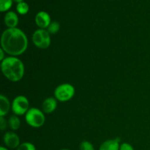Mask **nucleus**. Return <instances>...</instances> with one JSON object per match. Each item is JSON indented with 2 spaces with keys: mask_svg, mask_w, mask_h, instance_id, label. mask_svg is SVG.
Here are the masks:
<instances>
[{
  "mask_svg": "<svg viewBox=\"0 0 150 150\" xmlns=\"http://www.w3.org/2000/svg\"><path fill=\"white\" fill-rule=\"evenodd\" d=\"M7 127V122L4 120V117H0V128L1 130H4Z\"/></svg>",
  "mask_w": 150,
  "mask_h": 150,
  "instance_id": "aec40b11",
  "label": "nucleus"
},
{
  "mask_svg": "<svg viewBox=\"0 0 150 150\" xmlns=\"http://www.w3.org/2000/svg\"><path fill=\"white\" fill-rule=\"evenodd\" d=\"M18 16L16 14V13L13 11H8L5 14L4 18V24L9 28H16V26L18 24Z\"/></svg>",
  "mask_w": 150,
  "mask_h": 150,
  "instance_id": "1a4fd4ad",
  "label": "nucleus"
},
{
  "mask_svg": "<svg viewBox=\"0 0 150 150\" xmlns=\"http://www.w3.org/2000/svg\"><path fill=\"white\" fill-rule=\"evenodd\" d=\"M8 125L10 128L12 130H18L21 125L20 119L16 115L11 116L8 120Z\"/></svg>",
  "mask_w": 150,
  "mask_h": 150,
  "instance_id": "ddd939ff",
  "label": "nucleus"
},
{
  "mask_svg": "<svg viewBox=\"0 0 150 150\" xmlns=\"http://www.w3.org/2000/svg\"><path fill=\"white\" fill-rule=\"evenodd\" d=\"M10 103L8 98L4 95H0V117H4L9 112Z\"/></svg>",
  "mask_w": 150,
  "mask_h": 150,
  "instance_id": "f8f14e48",
  "label": "nucleus"
},
{
  "mask_svg": "<svg viewBox=\"0 0 150 150\" xmlns=\"http://www.w3.org/2000/svg\"><path fill=\"white\" fill-rule=\"evenodd\" d=\"M120 150H134V149L130 144L123 143L120 144Z\"/></svg>",
  "mask_w": 150,
  "mask_h": 150,
  "instance_id": "6ab92c4d",
  "label": "nucleus"
},
{
  "mask_svg": "<svg viewBox=\"0 0 150 150\" xmlns=\"http://www.w3.org/2000/svg\"><path fill=\"white\" fill-rule=\"evenodd\" d=\"M120 144L118 139L104 142L100 146L99 150H120Z\"/></svg>",
  "mask_w": 150,
  "mask_h": 150,
  "instance_id": "9b49d317",
  "label": "nucleus"
},
{
  "mask_svg": "<svg viewBox=\"0 0 150 150\" xmlns=\"http://www.w3.org/2000/svg\"><path fill=\"white\" fill-rule=\"evenodd\" d=\"M57 107V100L54 98H48L43 101L42 105V111L45 114H51Z\"/></svg>",
  "mask_w": 150,
  "mask_h": 150,
  "instance_id": "9d476101",
  "label": "nucleus"
},
{
  "mask_svg": "<svg viewBox=\"0 0 150 150\" xmlns=\"http://www.w3.org/2000/svg\"><path fill=\"white\" fill-rule=\"evenodd\" d=\"M0 150H8V149H7V148L4 147V146H1V147H0Z\"/></svg>",
  "mask_w": 150,
  "mask_h": 150,
  "instance_id": "5701e85b",
  "label": "nucleus"
},
{
  "mask_svg": "<svg viewBox=\"0 0 150 150\" xmlns=\"http://www.w3.org/2000/svg\"><path fill=\"white\" fill-rule=\"evenodd\" d=\"M75 88L70 83H62L57 86L54 91V96L60 102L70 100L75 95Z\"/></svg>",
  "mask_w": 150,
  "mask_h": 150,
  "instance_id": "39448f33",
  "label": "nucleus"
},
{
  "mask_svg": "<svg viewBox=\"0 0 150 150\" xmlns=\"http://www.w3.org/2000/svg\"><path fill=\"white\" fill-rule=\"evenodd\" d=\"M13 1H15V2H17V4H18V3L23 1V0H13Z\"/></svg>",
  "mask_w": 150,
  "mask_h": 150,
  "instance_id": "4be33fe9",
  "label": "nucleus"
},
{
  "mask_svg": "<svg viewBox=\"0 0 150 150\" xmlns=\"http://www.w3.org/2000/svg\"><path fill=\"white\" fill-rule=\"evenodd\" d=\"M25 120L29 126L32 127H40L45 123V117L43 112L37 108H31L26 112Z\"/></svg>",
  "mask_w": 150,
  "mask_h": 150,
  "instance_id": "7ed1b4c3",
  "label": "nucleus"
},
{
  "mask_svg": "<svg viewBox=\"0 0 150 150\" xmlns=\"http://www.w3.org/2000/svg\"><path fill=\"white\" fill-rule=\"evenodd\" d=\"M34 45L41 49H45L51 45V35L47 29H38L32 35Z\"/></svg>",
  "mask_w": 150,
  "mask_h": 150,
  "instance_id": "20e7f679",
  "label": "nucleus"
},
{
  "mask_svg": "<svg viewBox=\"0 0 150 150\" xmlns=\"http://www.w3.org/2000/svg\"><path fill=\"white\" fill-rule=\"evenodd\" d=\"M3 75L13 82H18L24 76V64L16 57H7L1 62Z\"/></svg>",
  "mask_w": 150,
  "mask_h": 150,
  "instance_id": "f03ea898",
  "label": "nucleus"
},
{
  "mask_svg": "<svg viewBox=\"0 0 150 150\" xmlns=\"http://www.w3.org/2000/svg\"><path fill=\"white\" fill-rule=\"evenodd\" d=\"M16 10H17L18 13H19L20 15H26L29 12V6L24 1H21V2H19L17 4V5H16Z\"/></svg>",
  "mask_w": 150,
  "mask_h": 150,
  "instance_id": "4468645a",
  "label": "nucleus"
},
{
  "mask_svg": "<svg viewBox=\"0 0 150 150\" xmlns=\"http://www.w3.org/2000/svg\"><path fill=\"white\" fill-rule=\"evenodd\" d=\"M80 150H95V148L90 142L84 141L81 143Z\"/></svg>",
  "mask_w": 150,
  "mask_h": 150,
  "instance_id": "a211bd4d",
  "label": "nucleus"
},
{
  "mask_svg": "<svg viewBox=\"0 0 150 150\" xmlns=\"http://www.w3.org/2000/svg\"><path fill=\"white\" fill-rule=\"evenodd\" d=\"M13 0H0V10L1 12H6L11 8Z\"/></svg>",
  "mask_w": 150,
  "mask_h": 150,
  "instance_id": "dca6fc26",
  "label": "nucleus"
},
{
  "mask_svg": "<svg viewBox=\"0 0 150 150\" xmlns=\"http://www.w3.org/2000/svg\"><path fill=\"white\" fill-rule=\"evenodd\" d=\"M1 46L6 54L11 57L20 56L27 49V37L18 28H8L1 35Z\"/></svg>",
  "mask_w": 150,
  "mask_h": 150,
  "instance_id": "f257e3e1",
  "label": "nucleus"
},
{
  "mask_svg": "<svg viewBox=\"0 0 150 150\" xmlns=\"http://www.w3.org/2000/svg\"><path fill=\"white\" fill-rule=\"evenodd\" d=\"M17 150H36V148L33 144L29 143V142H24L19 145Z\"/></svg>",
  "mask_w": 150,
  "mask_h": 150,
  "instance_id": "f3484780",
  "label": "nucleus"
},
{
  "mask_svg": "<svg viewBox=\"0 0 150 150\" xmlns=\"http://www.w3.org/2000/svg\"><path fill=\"white\" fill-rule=\"evenodd\" d=\"M4 54H5V51H4L1 48H0V61L1 62L3 61V60L6 58V57H4Z\"/></svg>",
  "mask_w": 150,
  "mask_h": 150,
  "instance_id": "412c9836",
  "label": "nucleus"
},
{
  "mask_svg": "<svg viewBox=\"0 0 150 150\" xmlns=\"http://www.w3.org/2000/svg\"><path fill=\"white\" fill-rule=\"evenodd\" d=\"M35 23L40 29H45L51 23L49 14L45 11H40L35 16Z\"/></svg>",
  "mask_w": 150,
  "mask_h": 150,
  "instance_id": "0eeeda50",
  "label": "nucleus"
},
{
  "mask_svg": "<svg viewBox=\"0 0 150 150\" xmlns=\"http://www.w3.org/2000/svg\"><path fill=\"white\" fill-rule=\"evenodd\" d=\"M61 150H69V149H61Z\"/></svg>",
  "mask_w": 150,
  "mask_h": 150,
  "instance_id": "b1692460",
  "label": "nucleus"
},
{
  "mask_svg": "<svg viewBox=\"0 0 150 150\" xmlns=\"http://www.w3.org/2000/svg\"><path fill=\"white\" fill-rule=\"evenodd\" d=\"M29 109V102L23 95H19L14 98L12 103V111L16 116L26 114Z\"/></svg>",
  "mask_w": 150,
  "mask_h": 150,
  "instance_id": "423d86ee",
  "label": "nucleus"
},
{
  "mask_svg": "<svg viewBox=\"0 0 150 150\" xmlns=\"http://www.w3.org/2000/svg\"><path fill=\"white\" fill-rule=\"evenodd\" d=\"M60 24L57 21H53L50 23L48 27L47 28V31L49 32L50 35H55L59 31Z\"/></svg>",
  "mask_w": 150,
  "mask_h": 150,
  "instance_id": "2eb2a0df",
  "label": "nucleus"
},
{
  "mask_svg": "<svg viewBox=\"0 0 150 150\" xmlns=\"http://www.w3.org/2000/svg\"><path fill=\"white\" fill-rule=\"evenodd\" d=\"M4 143L10 149H16L20 145V139L14 132H7L3 137Z\"/></svg>",
  "mask_w": 150,
  "mask_h": 150,
  "instance_id": "6e6552de",
  "label": "nucleus"
}]
</instances>
